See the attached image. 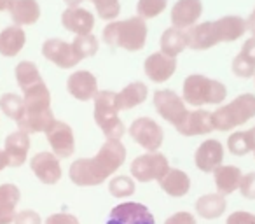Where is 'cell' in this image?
Instances as JSON below:
<instances>
[{
	"mask_svg": "<svg viewBox=\"0 0 255 224\" xmlns=\"http://www.w3.org/2000/svg\"><path fill=\"white\" fill-rule=\"evenodd\" d=\"M126 161V147L121 140L107 139L96 156L79 158L68 168V177L79 188H93L109 181Z\"/></svg>",
	"mask_w": 255,
	"mask_h": 224,
	"instance_id": "cell-1",
	"label": "cell"
},
{
	"mask_svg": "<svg viewBox=\"0 0 255 224\" xmlns=\"http://www.w3.org/2000/svg\"><path fill=\"white\" fill-rule=\"evenodd\" d=\"M247 33V21L241 16L229 14L215 19L203 21L185 30L187 47L194 51H206L220 42H234Z\"/></svg>",
	"mask_w": 255,
	"mask_h": 224,
	"instance_id": "cell-2",
	"label": "cell"
},
{
	"mask_svg": "<svg viewBox=\"0 0 255 224\" xmlns=\"http://www.w3.org/2000/svg\"><path fill=\"white\" fill-rule=\"evenodd\" d=\"M25 110L18 119V130H23L28 135L32 133H46L56 123L53 110H51V93L46 82L35 86L23 93Z\"/></svg>",
	"mask_w": 255,
	"mask_h": 224,
	"instance_id": "cell-3",
	"label": "cell"
},
{
	"mask_svg": "<svg viewBox=\"0 0 255 224\" xmlns=\"http://www.w3.org/2000/svg\"><path fill=\"white\" fill-rule=\"evenodd\" d=\"M147 23L140 16H131L128 19H114L103 28L102 39L107 46L121 47L129 53H136L145 47L147 42Z\"/></svg>",
	"mask_w": 255,
	"mask_h": 224,
	"instance_id": "cell-4",
	"label": "cell"
},
{
	"mask_svg": "<svg viewBox=\"0 0 255 224\" xmlns=\"http://www.w3.org/2000/svg\"><path fill=\"white\" fill-rule=\"evenodd\" d=\"M182 98L187 105L201 109L205 105H220L227 98V88L217 79L191 74L182 84Z\"/></svg>",
	"mask_w": 255,
	"mask_h": 224,
	"instance_id": "cell-5",
	"label": "cell"
},
{
	"mask_svg": "<svg viewBox=\"0 0 255 224\" xmlns=\"http://www.w3.org/2000/svg\"><path fill=\"white\" fill-rule=\"evenodd\" d=\"M255 118V95L254 93H241L226 105H219L212 112L213 128L219 132H231V130L243 126L250 119Z\"/></svg>",
	"mask_w": 255,
	"mask_h": 224,
	"instance_id": "cell-6",
	"label": "cell"
},
{
	"mask_svg": "<svg viewBox=\"0 0 255 224\" xmlns=\"http://www.w3.org/2000/svg\"><path fill=\"white\" fill-rule=\"evenodd\" d=\"M93 102H95V109H93L95 123L103 132V135L107 139L121 140V137L126 133V126H124V123L119 118L121 110L116 102V93L103 89V91L96 93Z\"/></svg>",
	"mask_w": 255,
	"mask_h": 224,
	"instance_id": "cell-7",
	"label": "cell"
},
{
	"mask_svg": "<svg viewBox=\"0 0 255 224\" xmlns=\"http://www.w3.org/2000/svg\"><path fill=\"white\" fill-rule=\"evenodd\" d=\"M154 107L157 114L164 121L171 123L175 128H178L189 114L187 103L184 102L182 95L175 93L173 89H159L154 93Z\"/></svg>",
	"mask_w": 255,
	"mask_h": 224,
	"instance_id": "cell-8",
	"label": "cell"
},
{
	"mask_svg": "<svg viewBox=\"0 0 255 224\" xmlns=\"http://www.w3.org/2000/svg\"><path fill=\"white\" fill-rule=\"evenodd\" d=\"M170 161L164 154H161L159 151L156 153H147L142 156L135 158L131 161V177L138 182H152L159 181L168 170H170Z\"/></svg>",
	"mask_w": 255,
	"mask_h": 224,
	"instance_id": "cell-9",
	"label": "cell"
},
{
	"mask_svg": "<svg viewBox=\"0 0 255 224\" xmlns=\"http://www.w3.org/2000/svg\"><path fill=\"white\" fill-rule=\"evenodd\" d=\"M128 133L135 140V144H138L147 153L159 151V147L163 146V140H164V132L159 126V123H156L152 118H147V116L136 118L129 125Z\"/></svg>",
	"mask_w": 255,
	"mask_h": 224,
	"instance_id": "cell-10",
	"label": "cell"
},
{
	"mask_svg": "<svg viewBox=\"0 0 255 224\" xmlns=\"http://www.w3.org/2000/svg\"><path fill=\"white\" fill-rule=\"evenodd\" d=\"M105 224H156V219L145 205L136 202L119 203L110 210Z\"/></svg>",
	"mask_w": 255,
	"mask_h": 224,
	"instance_id": "cell-11",
	"label": "cell"
},
{
	"mask_svg": "<svg viewBox=\"0 0 255 224\" xmlns=\"http://www.w3.org/2000/svg\"><path fill=\"white\" fill-rule=\"evenodd\" d=\"M42 54L46 60H49L51 63H54L60 68H74L75 65L81 63V58L77 56L72 42H67L63 39H47L42 44Z\"/></svg>",
	"mask_w": 255,
	"mask_h": 224,
	"instance_id": "cell-12",
	"label": "cell"
},
{
	"mask_svg": "<svg viewBox=\"0 0 255 224\" xmlns=\"http://www.w3.org/2000/svg\"><path fill=\"white\" fill-rule=\"evenodd\" d=\"M30 168L33 175L39 179L42 184L53 186L61 181V165L60 158L54 153H39L30 160Z\"/></svg>",
	"mask_w": 255,
	"mask_h": 224,
	"instance_id": "cell-13",
	"label": "cell"
},
{
	"mask_svg": "<svg viewBox=\"0 0 255 224\" xmlns=\"http://www.w3.org/2000/svg\"><path fill=\"white\" fill-rule=\"evenodd\" d=\"M47 142H49L53 153L56 154L60 160L70 158L75 151V137L74 130L70 125L63 121H56L49 130L46 132Z\"/></svg>",
	"mask_w": 255,
	"mask_h": 224,
	"instance_id": "cell-14",
	"label": "cell"
},
{
	"mask_svg": "<svg viewBox=\"0 0 255 224\" xmlns=\"http://www.w3.org/2000/svg\"><path fill=\"white\" fill-rule=\"evenodd\" d=\"M203 14L201 0H177L170 11L171 26L180 30H189L191 26L198 25Z\"/></svg>",
	"mask_w": 255,
	"mask_h": 224,
	"instance_id": "cell-15",
	"label": "cell"
},
{
	"mask_svg": "<svg viewBox=\"0 0 255 224\" xmlns=\"http://www.w3.org/2000/svg\"><path fill=\"white\" fill-rule=\"evenodd\" d=\"M224 154H226V149H224L220 140L215 139L205 140L196 149L194 165L198 170L205 172V174H212V172H215L224 163Z\"/></svg>",
	"mask_w": 255,
	"mask_h": 224,
	"instance_id": "cell-16",
	"label": "cell"
},
{
	"mask_svg": "<svg viewBox=\"0 0 255 224\" xmlns=\"http://www.w3.org/2000/svg\"><path fill=\"white\" fill-rule=\"evenodd\" d=\"M67 91L79 102H89L100 91L98 79L89 70H75L67 79Z\"/></svg>",
	"mask_w": 255,
	"mask_h": 224,
	"instance_id": "cell-17",
	"label": "cell"
},
{
	"mask_svg": "<svg viewBox=\"0 0 255 224\" xmlns=\"http://www.w3.org/2000/svg\"><path fill=\"white\" fill-rule=\"evenodd\" d=\"M143 72L152 82L163 84V82L170 81V77H173V74L177 72V58L168 56L161 51L152 53L150 56H147L145 63H143Z\"/></svg>",
	"mask_w": 255,
	"mask_h": 224,
	"instance_id": "cell-18",
	"label": "cell"
},
{
	"mask_svg": "<svg viewBox=\"0 0 255 224\" xmlns=\"http://www.w3.org/2000/svg\"><path fill=\"white\" fill-rule=\"evenodd\" d=\"M95 14L84 7H67L61 12V25L75 35H88L95 28Z\"/></svg>",
	"mask_w": 255,
	"mask_h": 224,
	"instance_id": "cell-19",
	"label": "cell"
},
{
	"mask_svg": "<svg viewBox=\"0 0 255 224\" xmlns=\"http://www.w3.org/2000/svg\"><path fill=\"white\" fill-rule=\"evenodd\" d=\"M32 142H30V135L23 130H16L11 135H7L4 142V153L7 154L9 167L18 168L23 167L28 160V153Z\"/></svg>",
	"mask_w": 255,
	"mask_h": 224,
	"instance_id": "cell-20",
	"label": "cell"
},
{
	"mask_svg": "<svg viewBox=\"0 0 255 224\" xmlns=\"http://www.w3.org/2000/svg\"><path fill=\"white\" fill-rule=\"evenodd\" d=\"M213 121L212 112L206 109H194L189 110L187 118L184 119L177 132L184 137H198V135H208L213 132Z\"/></svg>",
	"mask_w": 255,
	"mask_h": 224,
	"instance_id": "cell-21",
	"label": "cell"
},
{
	"mask_svg": "<svg viewBox=\"0 0 255 224\" xmlns=\"http://www.w3.org/2000/svg\"><path fill=\"white\" fill-rule=\"evenodd\" d=\"M233 74L241 79H250L255 75V37L245 40L240 53L234 56Z\"/></svg>",
	"mask_w": 255,
	"mask_h": 224,
	"instance_id": "cell-22",
	"label": "cell"
},
{
	"mask_svg": "<svg viewBox=\"0 0 255 224\" xmlns=\"http://www.w3.org/2000/svg\"><path fill=\"white\" fill-rule=\"evenodd\" d=\"M40 4L37 0H14L9 9L12 23L18 26L35 25L40 19Z\"/></svg>",
	"mask_w": 255,
	"mask_h": 224,
	"instance_id": "cell-23",
	"label": "cell"
},
{
	"mask_svg": "<svg viewBox=\"0 0 255 224\" xmlns=\"http://www.w3.org/2000/svg\"><path fill=\"white\" fill-rule=\"evenodd\" d=\"M159 186L171 198H182L191 191V177L184 170L170 168L163 177L159 179Z\"/></svg>",
	"mask_w": 255,
	"mask_h": 224,
	"instance_id": "cell-24",
	"label": "cell"
},
{
	"mask_svg": "<svg viewBox=\"0 0 255 224\" xmlns=\"http://www.w3.org/2000/svg\"><path fill=\"white\" fill-rule=\"evenodd\" d=\"M26 44V33L21 26L11 25L0 32V54L4 58L18 56Z\"/></svg>",
	"mask_w": 255,
	"mask_h": 224,
	"instance_id": "cell-25",
	"label": "cell"
},
{
	"mask_svg": "<svg viewBox=\"0 0 255 224\" xmlns=\"http://www.w3.org/2000/svg\"><path fill=\"white\" fill-rule=\"evenodd\" d=\"M19 200H21V191L16 184L0 186V224L14 223Z\"/></svg>",
	"mask_w": 255,
	"mask_h": 224,
	"instance_id": "cell-26",
	"label": "cell"
},
{
	"mask_svg": "<svg viewBox=\"0 0 255 224\" xmlns=\"http://www.w3.org/2000/svg\"><path fill=\"white\" fill-rule=\"evenodd\" d=\"M213 179H215V188L220 195L227 196L233 195L234 191L240 189L241 179L243 174L236 165H220L215 172H213Z\"/></svg>",
	"mask_w": 255,
	"mask_h": 224,
	"instance_id": "cell-27",
	"label": "cell"
},
{
	"mask_svg": "<svg viewBox=\"0 0 255 224\" xmlns=\"http://www.w3.org/2000/svg\"><path fill=\"white\" fill-rule=\"evenodd\" d=\"M149 96V88L147 84L140 81L129 82L128 86H124L119 93H116V102L119 110H129L135 107L142 105Z\"/></svg>",
	"mask_w": 255,
	"mask_h": 224,
	"instance_id": "cell-28",
	"label": "cell"
},
{
	"mask_svg": "<svg viewBox=\"0 0 255 224\" xmlns=\"http://www.w3.org/2000/svg\"><path fill=\"white\" fill-rule=\"evenodd\" d=\"M196 212L203 219H219L224 216L227 209V200L220 193H212V195H203L196 202Z\"/></svg>",
	"mask_w": 255,
	"mask_h": 224,
	"instance_id": "cell-29",
	"label": "cell"
},
{
	"mask_svg": "<svg viewBox=\"0 0 255 224\" xmlns=\"http://www.w3.org/2000/svg\"><path fill=\"white\" fill-rule=\"evenodd\" d=\"M14 75H16V82H18L19 89H21L23 93L44 82L42 75H40V72H39V67H37L33 61H28V60L19 61V63L16 65Z\"/></svg>",
	"mask_w": 255,
	"mask_h": 224,
	"instance_id": "cell-30",
	"label": "cell"
},
{
	"mask_svg": "<svg viewBox=\"0 0 255 224\" xmlns=\"http://www.w3.org/2000/svg\"><path fill=\"white\" fill-rule=\"evenodd\" d=\"M159 46H161V53L168 54V56H178L182 51L187 47V35H185V30L180 28H166L163 32L159 39Z\"/></svg>",
	"mask_w": 255,
	"mask_h": 224,
	"instance_id": "cell-31",
	"label": "cell"
},
{
	"mask_svg": "<svg viewBox=\"0 0 255 224\" xmlns=\"http://www.w3.org/2000/svg\"><path fill=\"white\" fill-rule=\"evenodd\" d=\"M255 149V130H240L234 132L227 139V151L233 156H245L248 153H254Z\"/></svg>",
	"mask_w": 255,
	"mask_h": 224,
	"instance_id": "cell-32",
	"label": "cell"
},
{
	"mask_svg": "<svg viewBox=\"0 0 255 224\" xmlns=\"http://www.w3.org/2000/svg\"><path fill=\"white\" fill-rule=\"evenodd\" d=\"M0 109L7 118L18 121L23 116V110H25V100H23V96L16 95V93H5L0 98Z\"/></svg>",
	"mask_w": 255,
	"mask_h": 224,
	"instance_id": "cell-33",
	"label": "cell"
},
{
	"mask_svg": "<svg viewBox=\"0 0 255 224\" xmlns=\"http://www.w3.org/2000/svg\"><path fill=\"white\" fill-rule=\"evenodd\" d=\"M72 46H74L77 56L81 60H86V58H91L98 53L100 42L93 33H88V35H75V39L72 40Z\"/></svg>",
	"mask_w": 255,
	"mask_h": 224,
	"instance_id": "cell-34",
	"label": "cell"
},
{
	"mask_svg": "<svg viewBox=\"0 0 255 224\" xmlns=\"http://www.w3.org/2000/svg\"><path fill=\"white\" fill-rule=\"evenodd\" d=\"M135 189H136L135 181H133V177H128V175H116V177H112L109 182V193L114 198H128V196H133Z\"/></svg>",
	"mask_w": 255,
	"mask_h": 224,
	"instance_id": "cell-35",
	"label": "cell"
},
{
	"mask_svg": "<svg viewBox=\"0 0 255 224\" xmlns=\"http://www.w3.org/2000/svg\"><path fill=\"white\" fill-rule=\"evenodd\" d=\"M168 7V0H138L136 2V16L143 19H152L161 16Z\"/></svg>",
	"mask_w": 255,
	"mask_h": 224,
	"instance_id": "cell-36",
	"label": "cell"
},
{
	"mask_svg": "<svg viewBox=\"0 0 255 224\" xmlns=\"http://www.w3.org/2000/svg\"><path fill=\"white\" fill-rule=\"evenodd\" d=\"M96 9V14L105 21H114L121 14L119 0H89Z\"/></svg>",
	"mask_w": 255,
	"mask_h": 224,
	"instance_id": "cell-37",
	"label": "cell"
},
{
	"mask_svg": "<svg viewBox=\"0 0 255 224\" xmlns=\"http://www.w3.org/2000/svg\"><path fill=\"white\" fill-rule=\"evenodd\" d=\"M240 193L243 198L255 200V172H248L243 175L240 184Z\"/></svg>",
	"mask_w": 255,
	"mask_h": 224,
	"instance_id": "cell-38",
	"label": "cell"
},
{
	"mask_svg": "<svg viewBox=\"0 0 255 224\" xmlns=\"http://www.w3.org/2000/svg\"><path fill=\"white\" fill-rule=\"evenodd\" d=\"M226 224H255V214L236 210V212H233L227 217Z\"/></svg>",
	"mask_w": 255,
	"mask_h": 224,
	"instance_id": "cell-39",
	"label": "cell"
},
{
	"mask_svg": "<svg viewBox=\"0 0 255 224\" xmlns=\"http://www.w3.org/2000/svg\"><path fill=\"white\" fill-rule=\"evenodd\" d=\"M12 224H42V219L35 210H21L16 214Z\"/></svg>",
	"mask_w": 255,
	"mask_h": 224,
	"instance_id": "cell-40",
	"label": "cell"
},
{
	"mask_svg": "<svg viewBox=\"0 0 255 224\" xmlns=\"http://www.w3.org/2000/svg\"><path fill=\"white\" fill-rule=\"evenodd\" d=\"M46 224H81L79 219L72 214L67 212H60V214H53L46 219Z\"/></svg>",
	"mask_w": 255,
	"mask_h": 224,
	"instance_id": "cell-41",
	"label": "cell"
},
{
	"mask_svg": "<svg viewBox=\"0 0 255 224\" xmlns=\"http://www.w3.org/2000/svg\"><path fill=\"white\" fill-rule=\"evenodd\" d=\"M164 224H198L196 223V217L191 212H177L173 216H170Z\"/></svg>",
	"mask_w": 255,
	"mask_h": 224,
	"instance_id": "cell-42",
	"label": "cell"
},
{
	"mask_svg": "<svg viewBox=\"0 0 255 224\" xmlns=\"http://www.w3.org/2000/svg\"><path fill=\"white\" fill-rule=\"evenodd\" d=\"M245 21H247V32H250V35L255 37V7H254V11L250 12V16H248Z\"/></svg>",
	"mask_w": 255,
	"mask_h": 224,
	"instance_id": "cell-43",
	"label": "cell"
},
{
	"mask_svg": "<svg viewBox=\"0 0 255 224\" xmlns=\"http://www.w3.org/2000/svg\"><path fill=\"white\" fill-rule=\"evenodd\" d=\"M9 167V160H7V154L4 153V151L0 149V172L5 170V168Z\"/></svg>",
	"mask_w": 255,
	"mask_h": 224,
	"instance_id": "cell-44",
	"label": "cell"
},
{
	"mask_svg": "<svg viewBox=\"0 0 255 224\" xmlns=\"http://www.w3.org/2000/svg\"><path fill=\"white\" fill-rule=\"evenodd\" d=\"M12 2H14V0H0V12L9 11L11 5H12Z\"/></svg>",
	"mask_w": 255,
	"mask_h": 224,
	"instance_id": "cell-45",
	"label": "cell"
},
{
	"mask_svg": "<svg viewBox=\"0 0 255 224\" xmlns=\"http://www.w3.org/2000/svg\"><path fill=\"white\" fill-rule=\"evenodd\" d=\"M63 2L67 4V7H79L84 0H63Z\"/></svg>",
	"mask_w": 255,
	"mask_h": 224,
	"instance_id": "cell-46",
	"label": "cell"
},
{
	"mask_svg": "<svg viewBox=\"0 0 255 224\" xmlns=\"http://www.w3.org/2000/svg\"><path fill=\"white\" fill-rule=\"evenodd\" d=\"M254 156H255V149H254Z\"/></svg>",
	"mask_w": 255,
	"mask_h": 224,
	"instance_id": "cell-47",
	"label": "cell"
},
{
	"mask_svg": "<svg viewBox=\"0 0 255 224\" xmlns=\"http://www.w3.org/2000/svg\"><path fill=\"white\" fill-rule=\"evenodd\" d=\"M254 130H255V126H254Z\"/></svg>",
	"mask_w": 255,
	"mask_h": 224,
	"instance_id": "cell-48",
	"label": "cell"
},
{
	"mask_svg": "<svg viewBox=\"0 0 255 224\" xmlns=\"http://www.w3.org/2000/svg\"><path fill=\"white\" fill-rule=\"evenodd\" d=\"M254 79H255V75H254Z\"/></svg>",
	"mask_w": 255,
	"mask_h": 224,
	"instance_id": "cell-49",
	"label": "cell"
}]
</instances>
